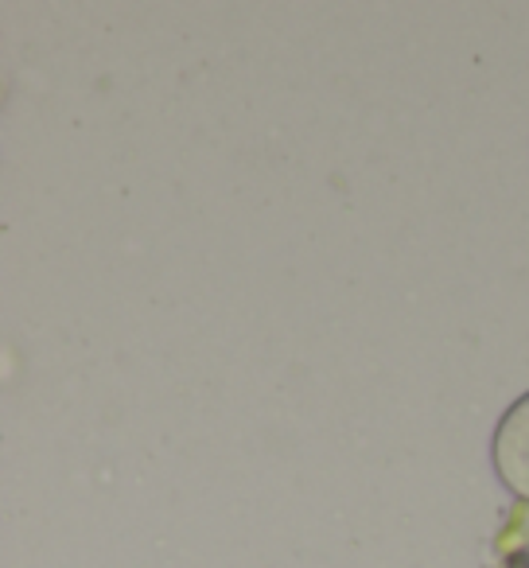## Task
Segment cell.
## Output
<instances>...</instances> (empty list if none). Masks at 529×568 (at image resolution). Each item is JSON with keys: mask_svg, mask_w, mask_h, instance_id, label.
Segmentation results:
<instances>
[{"mask_svg": "<svg viewBox=\"0 0 529 568\" xmlns=\"http://www.w3.org/2000/svg\"><path fill=\"white\" fill-rule=\"evenodd\" d=\"M490 456H495V471L506 490L529 503V394L518 397L498 420Z\"/></svg>", "mask_w": 529, "mask_h": 568, "instance_id": "6da1fadb", "label": "cell"}]
</instances>
